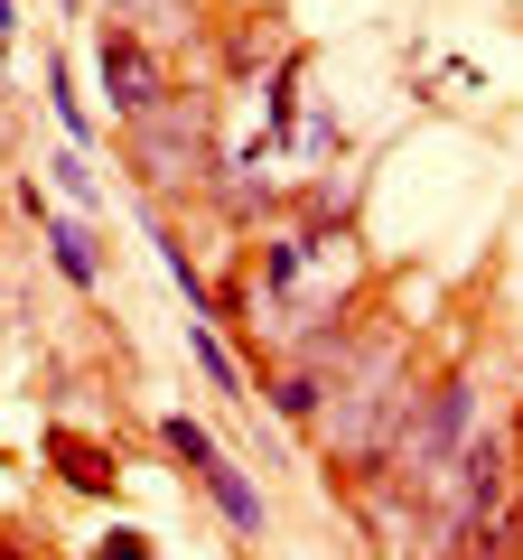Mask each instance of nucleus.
Instances as JSON below:
<instances>
[{"mask_svg": "<svg viewBox=\"0 0 523 560\" xmlns=\"http://www.w3.org/2000/svg\"><path fill=\"white\" fill-rule=\"evenodd\" d=\"M103 20L141 28V38H178V28H197V0H103Z\"/></svg>", "mask_w": 523, "mask_h": 560, "instance_id": "1a4fd4ad", "label": "nucleus"}, {"mask_svg": "<svg viewBox=\"0 0 523 560\" xmlns=\"http://www.w3.org/2000/svg\"><path fill=\"white\" fill-rule=\"evenodd\" d=\"M121 160L141 168L150 197H178V187L216 178V140H206V94H168L160 113L121 121Z\"/></svg>", "mask_w": 523, "mask_h": 560, "instance_id": "7ed1b4c3", "label": "nucleus"}, {"mask_svg": "<svg viewBox=\"0 0 523 560\" xmlns=\"http://www.w3.org/2000/svg\"><path fill=\"white\" fill-rule=\"evenodd\" d=\"M197 486H206V504H216V514L234 523L243 541H262V523H271V504H262V486L243 477L234 458H216V467H197Z\"/></svg>", "mask_w": 523, "mask_h": 560, "instance_id": "39448f33", "label": "nucleus"}, {"mask_svg": "<svg viewBox=\"0 0 523 560\" xmlns=\"http://www.w3.org/2000/svg\"><path fill=\"white\" fill-rule=\"evenodd\" d=\"M477 411H486L477 374L421 383V393H411V411H403V430H393V448H383V477H403L411 495H430V477H440V467L477 440Z\"/></svg>", "mask_w": 523, "mask_h": 560, "instance_id": "f03ea898", "label": "nucleus"}, {"mask_svg": "<svg viewBox=\"0 0 523 560\" xmlns=\"http://www.w3.org/2000/svg\"><path fill=\"white\" fill-rule=\"evenodd\" d=\"M411 346L403 337H356V355L337 364V383H327V401H318V430L327 440V458L337 467H383V448H393V430H403V411H411Z\"/></svg>", "mask_w": 523, "mask_h": 560, "instance_id": "f257e3e1", "label": "nucleus"}, {"mask_svg": "<svg viewBox=\"0 0 523 560\" xmlns=\"http://www.w3.org/2000/svg\"><path fill=\"white\" fill-rule=\"evenodd\" d=\"M94 560H150V533H131V523H113V533L94 541Z\"/></svg>", "mask_w": 523, "mask_h": 560, "instance_id": "4468645a", "label": "nucleus"}, {"mask_svg": "<svg viewBox=\"0 0 523 560\" xmlns=\"http://www.w3.org/2000/svg\"><path fill=\"white\" fill-rule=\"evenodd\" d=\"M160 440H168V458H178L187 477L224 458V448H216V430H206V420H187V411H168V420H160Z\"/></svg>", "mask_w": 523, "mask_h": 560, "instance_id": "9d476101", "label": "nucleus"}, {"mask_svg": "<svg viewBox=\"0 0 523 560\" xmlns=\"http://www.w3.org/2000/svg\"><path fill=\"white\" fill-rule=\"evenodd\" d=\"M504 560H514V551H504Z\"/></svg>", "mask_w": 523, "mask_h": 560, "instance_id": "f3484780", "label": "nucleus"}, {"mask_svg": "<svg viewBox=\"0 0 523 560\" xmlns=\"http://www.w3.org/2000/svg\"><path fill=\"white\" fill-rule=\"evenodd\" d=\"M10 28H20V10H10V0H0V38H10Z\"/></svg>", "mask_w": 523, "mask_h": 560, "instance_id": "dca6fc26", "label": "nucleus"}, {"mask_svg": "<svg viewBox=\"0 0 523 560\" xmlns=\"http://www.w3.org/2000/svg\"><path fill=\"white\" fill-rule=\"evenodd\" d=\"M0 560H47V551H10V533H0Z\"/></svg>", "mask_w": 523, "mask_h": 560, "instance_id": "2eb2a0df", "label": "nucleus"}, {"mask_svg": "<svg viewBox=\"0 0 523 560\" xmlns=\"http://www.w3.org/2000/svg\"><path fill=\"white\" fill-rule=\"evenodd\" d=\"M47 178H57L75 206H94V197H103V178H94V160H84V150H57V160H47Z\"/></svg>", "mask_w": 523, "mask_h": 560, "instance_id": "ddd939ff", "label": "nucleus"}, {"mask_svg": "<svg viewBox=\"0 0 523 560\" xmlns=\"http://www.w3.org/2000/svg\"><path fill=\"white\" fill-rule=\"evenodd\" d=\"M38 243H47V261H57L75 290H103V253H94V234L84 224H66V215H38Z\"/></svg>", "mask_w": 523, "mask_h": 560, "instance_id": "0eeeda50", "label": "nucleus"}, {"mask_svg": "<svg viewBox=\"0 0 523 560\" xmlns=\"http://www.w3.org/2000/svg\"><path fill=\"white\" fill-rule=\"evenodd\" d=\"M94 75H103V94H113V113H121V121L160 113V103L178 94V84H168L160 38H141V28H121V20H103V38H94Z\"/></svg>", "mask_w": 523, "mask_h": 560, "instance_id": "20e7f679", "label": "nucleus"}, {"mask_svg": "<svg viewBox=\"0 0 523 560\" xmlns=\"http://www.w3.org/2000/svg\"><path fill=\"white\" fill-rule=\"evenodd\" d=\"M47 113L66 121V140H75V150L94 140V113H84V94H75V75H66V57H47Z\"/></svg>", "mask_w": 523, "mask_h": 560, "instance_id": "9b49d317", "label": "nucleus"}, {"mask_svg": "<svg viewBox=\"0 0 523 560\" xmlns=\"http://www.w3.org/2000/svg\"><path fill=\"white\" fill-rule=\"evenodd\" d=\"M327 383H337V374H318V364L290 355V364H271V383H262V393H271V411H281V420H300V430H309V420H318V401H327Z\"/></svg>", "mask_w": 523, "mask_h": 560, "instance_id": "6e6552de", "label": "nucleus"}, {"mask_svg": "<svg viewBox=\"0 0 523 560\" xmlns=\"http://www.w3.org/2000/svg\"><path fill=\"white\" fill-rule=\"evenodd\" d=\"M47 458H57V477L75 495H113V477H121V458L103 440H84V430H47Z\"/></svg>", "mask_w": 523, "mask_h": 560, "instance_id": "423d86ee", "label": "nucleus"}, {"mask_svg": "<svg viewBox=\"0 0 523 560\" xmlns=\"http://www.w3.org/2000/svg\"><path fill=\"white\" fill-rule=\"evenodd\" d=\"M187 355L206 364V383H216V393H243V374H234V355H224V337L206 318H187Z\"/></svg>", "mask_w": 523, "mask_h": 560, "instance_id": "f8f14e48", "label": "nucleus"}]
</instances>
